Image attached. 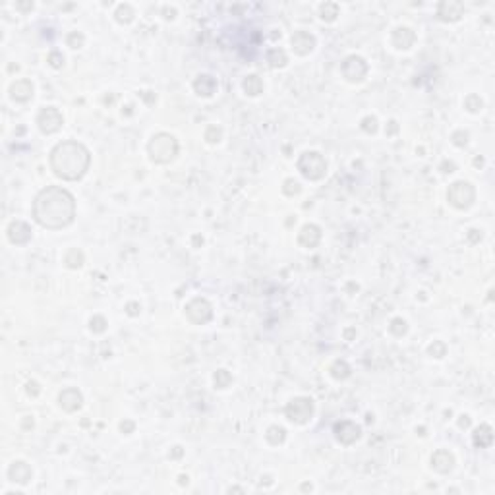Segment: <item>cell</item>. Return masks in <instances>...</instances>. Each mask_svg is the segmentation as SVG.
I'll list each match as a JSON object with an SVG mask.
<instances>
[{
    "label": "cell",
    "instance_id": "obj_1",
    "mask_svg": "<svg viewBox=\"0 0 495 495\" xmlns=\"http://www.w3.org/2000/svg\"><path fill=\"white\" fill-rule=\"evenodd\" d=\"M76 199L60 186H47L33 201V219L49 230H60L74 223Z\"/></svg>",
    "mask_w": 495,
    "mask_h": 495
},
{
    "label": "cell",
    "instance_id": "obj_2",
    "mask_svg": "<svg viewBox=\"0 0 495 495\" xmlns=\"http://www.w3.org/2000/svg\"><path fill=\"white\" fill-rule=\"evenodd\" d=\"M91 155L89 149L79 141H62L50 151L52 172L68 182H76L88 172Z\"/></svg>",
    "mask_w": 495,
    "mask_h": 495
},
{
    "label": "cell",
    "instance_id": "obj_3",
    "mask_svg": "<svg viewBox=\"0 0 495 495\" xmlns=\"http://www.w3.org/2000/svg\"><path fill=\"white\" fill-rule=\"evenodd\" d=\"M147 153H149V159L157 165H168L178 155V141L174 136L161 132L151 137V141L147 145Z\"/></svg>",
    "mask_w": 495,
    "mask_h": 495
},
{
    "label": "cell",
    "instance_id": "obj_4",
    "mask_svg": "<svg viewBox=\"0 0 495 495\" xmlns=\"http://www.w3.org/2000/svg\"><path fill=\"white\" fill-rule=\"evenodd\" d=\"M296 166H298L300 174L306 180H311V182L321 180L325 176V172H327V161L317 151H306V153H302Z\"/></svg>",
    "mask_w": 495,
    "mask_h": 495
},
{
    "label": "cell",
    "instance_id": "obj_5",
    "mask_svg": "<svg viewBox=\"0 0 495 495\" xmlns=\"http://www.w3.org/2000/svg\"><path fill=\"white\" fill-rule=\"evenodd\" d=\"M476 199V190L474 186L470 182H464V180H458V182H453L447 190V201L453 205L455 209H468L470 205L474 203Z\"/></svg>",
    "mask_w": 495,
    "mask_h": 495
},
{
    "label": "cell",
    "instance_id": "obj_6",
    "mask_svg": "<svg viewBox=\"0 0 495 495\" xmlns=\"http://www.w3.org/2000/svg\"><path fill=\"white\" fill-rule=\"evenodd\" d=\"M284 416L290 420L292 424L304 426L308 424L313 416V400L310 397H296L284 406Z\"/></svg>",
    "mask_w": 495,
    "mask_h": 495
},
{
    "label": "cell",
    "instance_id": "obj_7",
    "mask_svg": "<svg viewBox=\"0 0 495 495\" xmlns=\"http://www.w3.org/2000/svg\"><path fill=\"white\" fill-rule=\"evenodd\" d=\"M368 70H369L368 62L362 59V56H358V54H350L340 64V74L350 83L362 81V79L368 76Z\"/></svg>",
    "mask_w": 495,
    "mask_h": 495
},
{
    "label": "cell",
    "instance_id": "obj_8",
    "mask_svg": "<svg viewBox=\"0 0 495 495\" xmlns=\"http://www.w3.org/2000/svg\"><path fill=\"white\" fill-rule=\"evenodd\" d=\"M184 310H186V317L192 321L194 325H205L207 321L213 317L211 304L205 300V298H201V296H197V298L188 302Z\"/></svg>",
    "mask_w": 495,
    "mask_h": 495
},
{
    "label": "cell",
    "instance_id": "obj_9",
    "mask_svg": "<svg viewBox=\"0 0 495 495\" xmlns=\"http://www.w3.org/2000/svg\"><path fill=\"white\" fill-rule=\"evenodd\" d=\"M62 124H64V118H62V112H60L59 108L45 107L41 108L39 114H37V126L47 136L56 134L60 128H62Z\"/></svg>",
    "mask_w": 495,
    "mask_h": 495
},
{
    "label": "cell",
    "instance_id": "obj_10",
    "mask_svg": "<svg viewBox=\"0 0 495 495\" xmlns=\"http://www.w3.org/2000/svg\"><path fill=\"white\" fill-rule=\"evenodd\" d=\"M335 437L340 445H354L362 435V427L356 422H350V420H342L335 424Z\"/></svg>",
    "mask_w": 495,
    "mask_h": 495
},
{
    "label": "cell",
    "instance_id": "obj_11",
    "mask_svg": "<svg viewBox=\"0 0 495 495\" xmlns=\"http://www.w3.org/2000/svg\"><path fill=\"white\" fill-rule=\"evenodd\" d=\"M464 14V4L458 0H443L437 4V20L445 21V23H453L458 21Z\"/></svg>",
    "mask_w": 495,
    "mask_h": 495
},
{
    "label": "cell",
    "instance_id": "obj_12",
    "mask_svg": "<svg viewBox=\"0 0 495 495\" xmlns=\"http://www.w3.org/2000/svg\"><path fill=\"white\" fill-rule=\"evenodd\" d=\"M290 45H292V50H294L298 56H306V54H310L311 50H313V47H315V37H313L311 33H308V31H296V33L292 35Z\"/></svg>",
    "mask_w": 495,
    "mask_h": 495
},
{
    "label": "cell",
    "instance_id": "obj_13",
    "mask_svg": "<svg viewBox=\"0 0 495 495\" xmlns=\"http://www.w3.org/2000/svg\"><path fill=\"white\" fill-rule=\"evenodd\" d=\"M59 404L64 412H76L83 404V397L76 387H68L59 395Z\"/></svg>",
    "mask_w": 495,
    "mask_h": 495
},
{
    "label": "cell",
    "instance_id": "obj_14",
    "mask_svg": "<svg viewBox=\"0 0 495 495\" xmlns=\"http://www.w3.org/2000/svg\"><path fill=\"white\" fill-rule=\"evenodd\" d=\"M6 234H8V240L12 244H16V246H23V244H27L31 240L30 224L23 223V221H14V223H10Z\"/></svg>",
    "mask_w": 495,
    "mask_h": 495
},
{
    "label": "cell",
    "instance_id": "obj_15",
    "mask_svg": "<svg viewBox=\"0 0 495 495\" xmlns=\"http://www.w3.org/2000/svg\"><path fill=\"white\" fill-rule=\"evenodd\" d=\"M453 466H455V456L447 449H439L431 456V468L439 474H449L453 470Z\"/></svg>",
    "mask_w": 495,
    "mask_h": 495
},
{
    "label": "cell",
    "instance_id": "obj_16",
    "mask_svg": "<svg viewBox=\"0 0 495 495\" xmlns=\"http://www.w3.org/2000/svg\"><path fill=\"white\" fill-rule=\"evenodd\" d=\"M321 240V228L317 224H304L302 230L298 232V244L302 248H315Z\"/></svg>",
    "mask_w": 495,
    "mask_h": 495
},
{
    "label": "cell",
    "instance_id": "obj_17",
    "mask_svg": "<svg viewBox=\"0 0 495 495\" xmlns=\"http://www.w3.org/2000/svg\"><path fill=\"white\" fill-rule=\"evenodd\" d=\"M8 478H10L12 482H16V484H27V482H31V478H33V470H31V466L27 462L16 460L8 468Z\"/></svg>",
    "mask_w": 495,
    "mask_h": 495
},
{
    "label": "cell",
    "instance_id": "obj_18",
    "mask_svg": "<svg viewBox=\"0 0 495 495\" xmlns=\"http://www.w3.org/2000/svg\"><path fill=\"white\" fill-rule=\"evenodd\" d=\"M10 97L16 103H27L33 97V83L30 79H18L10 85Z\"/></svg>",
    "mask_w": 495,
    "mask_h": 495
},
{
    "label": "cell",
    "instance_id": "obj_19",
    "mask_svg": "<svg viewBox=\"0 0 495 495\" xmlns=\"http://www.w3.org/2000/svg\"><path fill=\"white\" fill-rule=\"evenodd\" d=\"M416 41V35L410 27H397L393 31V37H391V43L393 47L398 50H408Z\"/></svg>",
    "mask_w": 495,
    "mask_h": 495
},
{
    "label": "cell",
    "instance_id": "obj_20",
    "mask_svg": "<svg viewBox=\"0 0 495 495\" xmlns=\"http://www.w3.org/2000/svg\"><path fill=\"white\" fill-rule=\"evenodd\" d=\"M194 91L199 97H211L217 91V79L209 74H199L194 79Z\"/></svg>",
    "mask_w": 495,
    "mask_h": 495
},
{
    "label": "cell",
    "instance_id": "obj_21",
    "mask_svg": "<svg viewBox=\"0 0 495 495\" xmlns=\"http://www.w3.org/2000/svg\"><path fill=\"white\" fill-rule=\"evenodd\" d=\"M472 441H474V445L480 447V449H485V447L491 445V443H493V429H491V426L482 424L480 427H476L474 435H472Z\"/></svg>",
    "mask_w": 495,
    "mask_h": 495
},
{
    "label": "cell",
    "instance_id": "obj_22",
    "mask_svg": "<svg viewBox=\"0 0 495 495\" xmlns=\"http://www.w3.org/2000/svg\"><path fill=\"white\" fill-rule=\"evenodd\" d=\"M242 89L246 91V95H250V97H257V95H261L263 93V81L259 76H255V74H250V76H246L242 81Z\"/></svg>",
    "mask_w": 495,
    "mask_h": 495
},
{
    "label": "cell",
    "instance_id": "obj_23",
    "mask_svg": "<svg viewBox=\"0 0 495 495\" xmlns=\"http://www.w3.org/2000/svg\"><path fill=\"white\" fill-rule=\"evenodd\" d=\"M64 263H66L68 269H79V267L85 263V255H83V252L78 250V248H72V250H68L66 255H64Z\"/></svg>",
    "mask_w": 495,
    "mask_h": 495
},
{
    "label": "cell",
    "instance_id": "obj_24",
    "mask_svg": "<svg viewBox=\"0 0 495 495\" xmlns=\"http://www.w3.org/2000/svg\"><path fill=\"white\" fill-rule=\"evenodd\" d=\"M267 62L271 68H282V66H286L288 56L282 49H271L267 52Z\"/></svg>",
    "mask_w": 495,
    "mask_h": 495
},
{
    "label": "cell",
    "instance_id": "obj_25",
    "mask_svg": "<svg viewBox=\"0 0 495 495\" xmlns=\"http://www.w3.org/2000/svg\"><path fill=\"white\" fill-rule=\"evenodd\" d=\"M331 375L335 379H339V381H342V379H346L350 375V366L344 362V360H335L333 364H331Z\"/></svg>",
    "mask_w": 495,
    "mask_h": 495
},
{
    "label": "cell",
    "instance_id": "obj_26",
    "mask_svg": "<svg viewBox=\"0 0 495 495\" xmlns=\"http://www.w3.org/2000/svg\"><path fill=\"white\" fill-rule=\"evenodd\" d=\"M134 8L130 6V4H118L117 12H114V20L118 21V23H122V25H126V23H130V21L134 20Z\"/></svg>",
    "mask_w": 495,
    "mask_h": 495
},
{
    "label": "cell",
    "instance_id": "obj_27",
    "mask_svg": "<svg viewBox=\"0 0 495 495\" xmlns=\"http://www.w3.org/2000/svg\"><path fill=\"white\" fill-rule=\"evenodd\" d=\"M265 439L271 445H281V443H284V439H286V429L281 426H271L267 429V433H265Z\"/></svg>",
    "mask_w": 495,
    "mask_h": 495
},
{
    "label": "cell",
    "instance_id": "obj_28",
    "mask_svg": "<svg viewBox=\"0 0 495 495\" xmlns=\"http://www.w3.org/2000/svg\"><path fill=\"white\" fill-rule=\"evenodd\" d=\"M337 16H339V4H335V2H325L319 8V18L327 23L337 20Z\"/></svg>",
    "mask_w": 495,
    "mask_h": 495
},
{
    "label": "cell",
    "instance_id": "obj_29",
    "mask_svg": "<svg viewBox=\"0 0 495 495\" xmlns=\"http://www.w3.org/2000/svg\"><path fill=\"white\" fill-rule=\"evenodd\" d=\"M213 381H215V387L217 389H226L230 383H232V375H230V371H226V369H217L213 375Z\"/></svg>",
    "mask_w": 495,
    "mask_h": 495
},
{
    "label": "cell",
    "instance_id": "obj_30",
    "mask_svg": "<svg viewBox=\"0 0 495 495\" xmlns=\"http://www.w3.org/2000/svg\"><path fill=\"white\" fill-rule=\"evenodd\" d=\"M389 331H391L395 337H404V335L408 333V323L402 319V317H395V319H391Z\"/></svg>",
    "mask_w": 495,
    "mask_h": 495
},
{
    "label": "cell",
    "instance_id": "obj_31",
    "mask_svg": "<svg viewBox=\"0 0 495 495\" xmlns=\"http://www.w3.org/2000/svg\"><path fill=\"white\" fill-rule=\"evenodd\" d=\"M482 107H484V101L480 99V95H468V97L464 99V108L468 110V112H480L482 110Z\"/></svg>",
    "mask_w": 495,
    "mask_h": 495
},
{
    "label": "cell",
    "instance_id": "obj_32",
    "mask_svg": "<svg viewBox=\"0 0 495 495\" xmlns=\"http://www.w3.org/2000/svg\"><path fill=\"white\" fill-rule=\"evenodd\" d=\"M83 43H85V35L81 31H72V33H68V37H66V45H68L70 49H81Z\"/></svg>",
    "mask_w": 495,
    "mask_h": 495
},
{
    "label": "cell",
    "instance_id": "obj_33",
    "mask_svg": "<svg viewBox=\"0 0 495 495\" xmlns=\"http://www.w3.org/2000/svg\"><path fill=\"white\" fill-rule=\"evenodd\" d=\"M107 319L103 317V315H93L91 317V321H89V329L93 331L95 335H101V333H105L107 331Z\"/></svg>",
    "mask_w": 495,
    "mask_h": 495
},
{
    "label": "cell",
    "instance_id": "obj_34",
    "mask_svg": "<svg viewBox=\"0 0 495 495\" xmlns=\"http://www.w3.org/2000/svg\"><path fill=\"white\" fill-rule=\"evenodd\" d=\"M205 139H207V143H219L221 141V137H223V130H221V126H209L207 130H205Z\"/></svg>",
    "mask_w": 495,
    "mask_h": 495
},
{
    "label": "cell",
    "instance_id": "obj_35",
    "mask_svg": "<svg viewBox=\"0 0 495 495\" xmlns=\"http://www.w3.org/2000/svg\"><path fill=\"white\" fill-rule=\"evenodd\" d=\"M282 192L286 195H298L302 192V186L300 182H296L294 178H286L284 180V186H282Z\"/></svg>",
    "mask_w": 495,
    "mask_h": 495
},
{
    "label": "cell",
    "instance_id": "obj_36",
    "mask_svg": "<svg viewBox=\"0 0 495 495\" xmlns=\"http://www.w3.org/2000/svg\"><path fill=\"white\" fill-rule=\"evenodd\" d=\"M427 352L433 356V358H443L447 354V346L445 342H441V340H433L431 344H429V348H427Z\"/></svg>",
    "mask_w": 495,
    "mask_h": 495
},
{
    "label": "cell",
    "instance_id": "obj_37",
    "mask_svg": "<svg viewBox=\"0 0 495 495\" xmlns=\"http://www.w3.org/2000/svg\"><path fill=\"white\" fill-rule=\"evenodd\" d=\"M360 128L366 132V134H375L377 132V118L375 117H366L362 118L360 122Z\"/></svg>",
    "mask_w": 495,
    "mask_h": 495
},
{
    "label": "cell",
    "instance_id": "obj_38",
    "mask_svg": "<svg viewBox=\"0 0 495 495\" xmlns=\"http://www.w3.org/2000/svg\"><path fill=\"white\" fill-rule=\"evenodd\" d=\"M47 62H49L52 68H62L64 66V56L60 52H56V50H52L49 54V59H47Z\"/></svg>",
    "mask_w": 495,
    "mask_h": 495
},
{
    "label": "cell",
    "instance_id": "obj_39",
    "mask_svg": "<svg viewBox=\"0 0 495 495\" xmlns=\"http://www.w3.org/2000/svg\"><path fill=\"white\" fill-rule=\"evenodd\" d=\"M451 139H453V143H455L456 147H464L466 143H468V132L458 130V132H455V134L451 136Z\"/></svg>",
    "mask_w": 495,
    "mask_h": 495
},
{
    "label": "cell",
    "instance_id": "obj_40",
    "mask_svg": "<svg viewBox=\"0 0 495 495\" xmlns=\"http://www.w3.org/2000/svg\"><path fill=\"white\" fill-rule=\"evenodd\" d=\"M25 391H27V395H30V397H37V395L41 393L39 383H37V381H30V383L25 385Z\"/></svg>",
    "mask_w": 495,
    "mask_h": 495
},
{
    "label": "cell",
    "instance_id": "obj_41",
    "mask_svg": "<svg viewBox=\"0 0 495 495\" xmlns=\"http://www.w3.org/2000/svg\"><path fill=\"white\" fill-rule=\"evenodd\" d=\"M134 429H136V424H134L132 420H124V422L120 424V431H122V433H132Z\"/></svg>",
    "mask_w": 495,
    "mask_h": 495
},
{
    "label": "cell",
    "instance_id": "obj_42",
    "mask_svg": "<svg viewBox=\"0 0 495 495\" xmlns=\"http://www.w3.org/2000/svg\"><path fill=\"white\" fill-rule=\"evenodd\" d=\"M139 310H141V308H139V304H137V302H130V304L126 306L128 315H137V313H139Z\"/></svg>",
    "mask_w": 495,
    "mask_h": 495
},
{
    "label": "cell",
    "instance_id": "obj_43",
    "mask_svg": "<svg viewBox=\"0 0 495 495\" xmlns=\"http://www.w3.org/2000/svg\"><path fill=\"white\" fill-rule=\"evenodd\" d=\"M468 240H470L472 244L480 242V240H482V232H480V230H476V228L468 230Z\"/></svg>",
    "mask_w": 495,
    "mask_h": 495
},
{
    "label": "cell",
    "instance_id": "obj_44",
    "mask_svg": "<svg viewBox=\"0 0 495 495\" xmlns=\"http://www.w3.org/2000/svg\"><path fill=\"white\" fill-rule=\"evenodd\" d=\"M16 8L21 12H31L33 10V2H16Z\"/></svg>",
    "mask_w": 495,
    "mask_h": 495
},
{
    "label": "cell",
    "instance_id": "obj_45",
    "mask_svg": "<svg viewBox=\"0 0 495 495\" xmlns=\"http://www.w3.org/2000/svg\"><path fill=\"white\" fill-rule=\"evenodd\" d=\"M397 132H398V124L395 122V120H391L389 126L385 128V134H387V136H393V134H397Z\"/></svg>",
    "mask_w": 495,
    "mask_h": 495
},
{
    "label": "cell",
    "instance_id": "obj_46",
    "mask_svg": "<svg viewBox=\"0 0 495 495\" xmlns=\"http://www.w3.org/2000/svg\"><path fill=\"white\" fill-rule=\"evenodd\" d=\"M458 427H460V429H466V427H470V416L462 414V416L458 418Z\"/></svg>",
    "mask_w": 495,
    "mask_h": 495
},
{
    "label": "cell",
    "instance_id": "obj_47",
    "mask_svg": "<svg viewBox=\"0 0 495 495\" xmlns=\"http://www.w3.org/2000/svg\"><path fill=\"white\" fill-rule=\"evenodd\" d=\"M21 426H23V429H30V427H33V418L25 416V420L21 422Z\"/></svg>",
    "mask_w": 495,
    "mask_h": 495
},
{
    "label": "cell",
    "instance_id": "obj_48",
    "mask_svg": "<svg viewBox=\"0 0 495 495\" xmlns=\"http://www.w3.org/2000/svg\"><path fill=\"white\" fill-rule=\"evenodd\" d=\"M182 456V447H174V451L170 453V458H180Z\"/></svg>",
    "mask_w": 495,
    "mask_h": 495
},
{
    "label": "cell",
    "instance_id": "obj_49",
    "mask_svg": "<svg viewBox=\"0 0 495 495\" xmlns=\"http://www.w3.org/2000/svg\"><path fill=\"white\" fill-rule=\"evenodd\" d=\"M163 12H165V14H168V16H166V20H174V16H176L174 8H165Z\"/></svg>",
    "mask_w": 495,
    "mask_h": 495
},
{
    "label": "cell",
    "instance_id": "obj_50",
    "mask_svg": "<svg viewBox=\"0 0 495 495\" xmlns=\"http://www.w3.org/2000/svg\"><path fill=\"white\" fill-rule=\"evenodd\" d=\"M354 335H356V329H344V339L346 340H350Z\"/></svg>",
    "mask_w": 495,
    "mask_h": 495
},
{
    "label": "cell",
    "instance_id": "obj_51",
    "mask_svg": "<svg viewBox=\"0 0 495 495\" xmlns=\"http://www.w3.org/2000/svg\"><path fill=\"white\" fill-rule=\"evenodd\" d=\"M192 240H194V246H195V248H197V246H201V244H203V238H201V236H199V234H194V238H192Z\"/></svg>",
    "mask_w": 495,
    "mask_h": 495
},
{
    "label": "cell",
    "instance_id": "obj_52",
    "mask_svg": "<svg viewBox=\"0 0 495 495\" xmlns=\"http://www.w3.org/2000/svg\"><path fill=\"white\" fill-rule=\"evenodd\" d=\"M474 165L476 166H482V165H484V159H482V157H476V159H474Z\"/></svg>",
    "mask_w": 495,
    "mask_h": 495
},
{
    "label": "cell",
    "instance_id": "obj_53",
    "mask_svg": "<svg viewBox=\"0 0 495 495\" xmlns=\"http://www.w3.org/2000/svg\"><path fill=\"white\" fill-rule=\"evenodd\" d=\"M178 480H180V485L188 484V476H178Z\"/></svg>",
    "mask_w": 495,
    "mask_h": 495
},
{
    "label": "cell",
    "instance_id": "obj_54",
    "mask_svg": "<svg viewBox=\"0 0 495 495\" xmlns=\"http://www.w3.org/2000/svg\"><path fill=\"white\" fill-rule=\"evenodd\" d=\"M232 491H238V493H244V489H242V487H230V489H228V493H232Z\"/></svg>",
    "mask_w": 495,
    "mask_h": 495
},
{
    "label": "cell",
    "instance_id": "obj_55",
    "mask_svg": "<svg viewBox=\"0 0 495 495\" xmlns=\"http://www.w3.org/2000/svg\"><path fill=\"white\" fill-rule=\"evenodd\" d=\"M302 491H311V484H302Z\"/></svg>",
    "mask_w": 495,
    "mask_h": 495
}]
</instances>
